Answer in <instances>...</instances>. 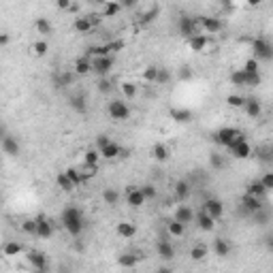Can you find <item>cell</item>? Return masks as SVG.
Here are the masks:
<instances>
[{
  "instance_id": "obj_54",
  "label": "cell",
  "mask_w": 273,
  "mask_h": 273,
  "mask_svg": "<svg viewBox=\"0 0 273 273\" xmlns=\"http://www.w3.org/2000/svg\"><path fill=\"white\" fill-rule=\"evenodd\" d=\"M260 182H263V186L267 190H273V171H267L263 177H260Z\"/></svg>"
},
{
  "instance_id": "obj_46",
  "label": "cell",
  "mask_w": 273,
  "mask_h": 273,
  "mask_svg": "<svg viewBox=\"0 0 273 273\" xmlns=\"http://www.w3.org/2000/svg\"><path fill=\"white\" fill-rule=\"evenodd\" d=\"M158 68L160 66H147L145 71H143V82H147V83H156V79H158Z\"/></svg>"
},
{
  "instance_id": "obj_42",
  "label": "cell",
  "mask_w": 273,
  "mask_h": 273,
  "mask_svg": "<svg viewBox=\"0 0 273 273\" xmlns=\"http://www.w3.org/2000/svg\"><path fill=\"white\" fill-rule=\"evenodd\" d=\"M20 228H22V233H26V235H30V237H36V233H39V224H36V218H26L20 224Z\"/></svg>"
},
{
  "instance_id": "obj_38",
  "label": "cell",
  "mask_w": 273,
  "mask_h": 273,
  "mask_svg": "<svg viewBox=\"0 0 273 273\" xmlns=\"http://www.w3.org/2000/svg\"><path fill=\"white\" fill-rule=\"evenodd\" d=\"M250 218H252V222H254V224H258V226H265V224H269V218H271V214H269V209H267L265 205H263V207H260L258 212H254V214L250 216Z\"/></svg>"
},
{
  "instance_id": "obj_2",
  "label": "cell",
  "mask_w": 273,
  "mask_h": 273,
  "mask_svg": "<svg viewBox=\"0 0 273 273\" xmlns=\"http://www.w3.org/2000/svg\"><path fill=\"white\" fill-rule=\"evenodd\" d=\"M244 139H246V135L241 133L239 128H231V126H224V128H220L214 133V143L220 145V147H231L233 143L244 141Z\"/></svg>"
},
{
  "instance_id": "obj_28",
  "label": "cell",
  "mask_w": 273,
  "mask_h": 273,
  "mask_svg": "<svg viewBox=\"0 0 273 273\" xmlns=\"http://www.w3.org/2000/svg\"><path fill=\"white\" fill-rule=\"evenodd\" d=\"M115 233L120 235L122 239H133L135 235H136V226L133 224V222H117V226H115Z\"/></svg>"
},
{
  "instance_id": "obj_35",
  "label": "cell",
  "mask_w": 273,
  "mask_h": 273,
  "mask_svg": "<svg viewBox=\"0 0 273 273\" xmlns=\"http://www.w3.org/2000/svg\"><path fill=\"white\" fill-rule=\"evenodd\" d=\"M34 28H36V32L43 34V36H49V34H54V26H52V22L47 20V17H36V22H34Z\"/></svg>"
},
{
  "instance_id": "obj_26",
  "label": "cell",
  "mask_w": 273,
  "mask_h": 273,
  "mask_svg": "<svg viewBox=\"0 0 273 273\" xmlns=\"http://www.w3.org/2000/svg\"><path fill=\"white\" fill-rule=\"evenodd\" d=\"M122 9H124V7H122L120 0H105V2H103V11H101V15H103V17H115Z\"/></svg>"
},
{
  "instance_id": "obj_64",
  "label": "cell",
  "mask_w": 273,
  "mask_h": 273,
  "mask_svg": "<svg viewBox=\"0 0 273 273\" xmlns=\"http://www.w3.org/2000/svg\"><path fill=\"white\" fill-rule=\"evenodd\" d=\"M220 2H222V4H226V7H228V4H231V0H220Z\"/></svg>"
},
{
  "instance_id": "obj_5",
  "label": "cell",
  "mask_w": 273,
  "mask_h": 273,
  "mask_svg": "<svg viewBox=\"0 0 273 273\" xmlns=\"http://www.w3.org/2000/svg\"><path fill=\"white\" fill-rule=\"evenodd\" d=\"M113 66H115V58H113V55H101V58H92V73H96L98 77H107Z\"/></svg>"
},
{
  "instance_id": "obj_9",
  "label": "cell",
  "mask_w": 273,
  "mask_h": 273,
  "mask_svg": "<svg viewBox=\"0 0 273 273\" xmlns=\"http://www.w3.org/2000/svg\"><path fill=\"white\" fill-rule=\"evenodd\" d=\"M203 209L212 216V218H216V220L224 218V205H222L220 198H214V196L205 198V201H203Z\"/></svg>"
},
{
  "instance_id": "obj_49",
  "label": "cell",
  "mask_w": 273,
  "mask_h": 273,
  "mask_svg": "<svg viewBox=\"0 0 273 273\" xmlns=\"http://www.w3.org/2000/svg\"><path fill=\"white\" fill-rule=\"evenodd\" d=\"M209 163H212V166L216 171H222L224 169V158H222V154H218V152H214V154H209Z\"/></svg>"
},
{
  "instance_id": "obj_11",
  "label": "cell",
  "mask_w": 273,
  "mask_h": 273,
  "mask_svg": "<svg viewBox=\"0 0 273 273\" xmlns=\"http://www.w3.org/2000/svg\"><path fill=\"white\" fill-rule=\"evenodd\" d=\"M198 20V26H201L203 32H207V34H218L220 30H222V22L218 20V17H212V15H201V17H196Z\"/></svg>"
},
{
  "instance_id": "obj_12",
  "label": "cell",
  "mask_w": 273,
  "mask_h": 273,
  "mask_svg": "<svg viewBox=\"0 0 273 273\" xmlns=\"http://www.w3.org/2000/svg\"><path fill=\"white\" fill-rule=\"evenodd\" d=\"M145 194H143V190L141 188H135V186H128V192H126V203H128V207H133V209H141L145 205Z\"/></svg>"
},
{
  "instance_id": "obj_13",
  "label": "cell",
  "mask_w": 273,
  "mask_h": 273,
  "mask_svg": "<svg viewBox=\"0 0 273 273\" xmlns=\"http://www.w3.org/2000/svg\"><path fill=\"white\" fill-rule=\"evenodd\" d=\"M194 222H196V226H198V231H203V233H212L214 228H216V218H212L205 209L201 207V212H196V216H194Z\"/></svg>"
},
{
  "instance_id": "obj_59",
  "label": "cell",
  "mask_w": 273,
  "mask_h": 273,
  "mask_svg": "<svg viewBox=\"0 0 273 273\" xmlns=\"http://www.w3.org/2000/svg\"><path fill=\"white\" fill-rule=\"evenodd\" d=\"M55 4H58V9L68 11V9L73 7V0H55Z\"/></svg>"
},
{
  "instance_id": "obj_7",
  "label": "cell",
  "mask_w": 273,
  "mask_h": 273,
  "mask_svg": "<svg viewBox=\"0 0 273 273\" xmlns=\"http://www.w3.org/2000/svg\"><path fill=\"white\" fill-rule=\"evenodd\" d=\"M260 207H263V198L254 196V194H247V192L241 196V201H239V209H241V214H244V216H252L254 212H258Z\"/></svg>"
},
{
  "instance_id": "obj_47",
  "label": "cell",
  "mask_w": 273,
  "mask_h": 273,
  "mask_svg": "<svg viewBox=\"0 0 273 273\" xmlns=\"http://www.w3.org/2000/svg\"><path fill=\"white\" fill-rule=\"evenodd\" d=\"M169 82H171V68L160 66V68H158V79H156V85H166Z\"/></svg>"
},
{
  "instance_id": "obj_61",
  "label": "cell",
  "mask_w": 273,
  "mask_h": 273,
  "mask_svg": "<svg viewBox=\"0 0 273 273\" xmlns=\"http://www.w3.org/2000/svg\"><path fill=\"white\" fill-rule=\"evenodd\" d=\"M9 43H11V36H9L7 32H2V34H0V47H7Z\"/></svg>"
},
{
  "instance_id": "obj_1",
  "label": "cell",
  "mask_w": 273,
  "mask_h": 273,
  "mask_svg": "<svg viewBox=\"0 0 273 273\" xmlns=\"http://www.w3.org/2000/svg\"><path fill=\"white\" fill-rule=\"evenodd\" d=\"M60 222H62V226L66 228V233L71 235V237H79V235L83 233L85 218H83V212L77 207V205H66V207L62 209Z\"/></svg>"
},
{
  "instance_id": "obj_44",
  "label": "cell",
  "mask_w": 273,
  "mask_h": 273,
  "mask_svg": "<svg viewBox=\"0 0 273 273\" xmlns=\"http://www.w3.org/2000/svg\"><path fill=\"white\" fill-rule=\"evenodd\" d=\"M246 101H247V98L241 96V94H228L226 96V105L231 109H244L246 107Z\"/></svg>"
},
{
  "instance_id": "obj_15",
  "label": "cell",
  "mask_w": 273,
  "mask_h": 273,
  "mask_svg": "<svg viewBox=\"0 0 273 273\" xmlns=\"http://www.w3.org/2000/svg\"><path fill=\"white\" fill-rule=\"evenodd\" d=\"M194 216H196L194 209H192L190 205H186V203L177 205L175 212H173V218L179 220V222H184V224H190V222H194Z\"/></svg>"
},
{
  "instance_id": "obj_58",
  "label": "cell",
  "mask_w": 273,
  "mask_h": 273,
  "mask_svg": "<svg viewBox=\"0 0 273 273\" xmlns=\"http://www.w3.org/2000/svg\"><path fill=\"white\" fill-rule=\"evenodd\" d=\"M109 47H111V54H117L124 49V41H109Z\"/></svg>"
},
{
  "instance_id": "obj_50",
  "label": "cell",
  "mask_w": 273,
  "mask_h": 273,
  "mask_svg": "<svg viewBox=\"0 0 273 273\" xmlns=\"http://www.w3.org/2000/svg\"><path fill=\"white\" fill-rule=\"evenodd\" d=\"M141 190H143L147 201H154V198L158 196V190H156V186H154V184H143V186H141Z\"/></svg>"
},
{
  "instance_id": "obj_20",
  "label": "cell",
  "mask_w": 273,
  "mask_h": 273,
  "mask_svg": "<svg viewBox=\"0 0 273 273\" xmlns=\"http://www.w3.org/2000/svg\"><path fill=\"white\" fill-rule=\"evenodd\" d=\"M156 254L163 260H173L175 258V247H173V244L169 239H160L156 244Z\"/></svg>"
},
{
  "instance_id": "obj_48",
  "label": "cell",
  "mask_w": 273,
  "mask_h": 273,
  "mask_svg": "<svg viewBox=\"0 0 273 273\" xmlns=\"http://www.w3.org/2000/svg\"><path fill=\"white\" fill-rule=\"evenodd\" d=\"M244 71L246 73H260V60H256L254 55H252V58H247L244 62Z\"/></svg>"
},
{
  "instance_id": "obj_41",
  "label": "cell",
  "mask_w": 273,
  "mask_h": 273,
  "mask_svg": "<svg viewBox=\"0 0 273 273\" xmlns=\"http://www.w3.org/2000/svg\"><path fill=\"white\" fill-rule=\"evenodd\" d=\"M207 254H209L207 246H205V244H196V246L190 250V258L194 260V263H201V260L207 258Z\"/></svg>"
},
{
  "instance_id": "obj_16",
  "label": "cell",
  "mask_w": 273,
  "mask_h": 273,
  "mask_svg": "<svg viewBox=\"0 0 273 273\" xmlns=\"http://www.w3.org/2000/svg\"><path fill=\"white\" fill-rule=\"evenodd\" d=\"M207 45H209V34L207 32H198V34H194V36H190V39H188V47L194 54L205 52V49H207Z\"/></svg>"
},
{
  "instance_id": "obj_40",
  "label": "cell",
  "mask_w": 273,
  "mask_h": 273,
  "mask_svg": "<svg viewBox=\"0 0 273 273\" xmlns=\"http://www.w3.org/2000/svg\"><path fill=\"white\" fill-rule=\"evenodd\" d=\"M85 55H90V58H101V55H111V47L109 43H103V45H92L88 47V52Z\"/></svg>"
},
{
  "instance_id": "obj_25",
  "label": "cell",
  "mask_w": 273,
  "mask_h": 273,
  "mask_svg": "<svg viewBox=\"0 0 273 273\" xmlns=\"http://www.w3.org/2000/svg\"><path fill=\"white\" fill-rule=\"evenodd\" d=\"M73 30L79 32V34H88V32L94 30V26H92L88 15H79V17H75V22H73Z\"/></svg>"
},
{
  "instance_id": "obj_45",
  "label": "cell",
  "mask_w": 273,
  "mask_h": 273,
  "mask_svg": "<svg viewBox=\"0 0 273 273\" xmlns=\"http://www.w3.org/2000/svg\"><path fill=\"white\" fill-rule=\"evenodd\" d=\"M49 52V43L47 41H34L32 43V54L36 55V58H45Z\"/></svg>"
},
{
  "instance_id": "obj_8",
  "label": "cell",
  "mask_w": 273,
  "mask_h": 273,
  "mask_svg": "<svg viewBox=\"0 0 273 273\" xmlns=\"http://www.w3.org/2000/svg\"><path fill=\"white\" fill-rule=\"evenodd\" d=\"M26 260L30 263V267H32L34 271H47L49 269L47 256H45V252H41V250H28Z\"/></svg>"
},
{
  "instance_id": "obj_27",
  "label": "cell",
  "mask_w": 273,
  "mask_h": 273,
  "mask_svg": "<svg viewBox=\"0 0 273 273\" xmlns=\"http://www.w3.org/2000/svg\"><path fill=\"white\" fill-rule=\"evenodd\" d=\"M68 107L77 113H85L88 111V103H85V96L83 94H71L68 96Z\"/></svg>"
},
{
  "instance_id": "obj_3",
  "label": "cell",
  "mask_w": 273,
  "mask_h": 273,
  "mask_svg": "<svg viewBox=\"0 0 273 273\" xmlns=\"http://www.w3.org/2000/svg\"><path fill=\"white\" fill-rule=\"evenodd\" d=\"M252 52H254V58L260 60V62H271L273 60V43L265 36H256L252 41Z\"/></svg>"
},
{
  "instance_id": "obj_33",
  "label": "cell",
  "mask_w": 273,
  "mask_h": 273,
  "mask_svg": "<svg viewBox=\"0 0 273 273\" xmlns=\"http://www.w3.org/2000/svg\"><path fill=\"white\" fill-rule=\"evenodd\" d=\"M120 90L126 101H133V98H136V94H139V85H136L135 82H122L120 83Z\"/></svg>"
},
{
  "instance_id": "obj_24",
  "label": "cell",
  "mask_w": 273,
  "mask_h": 273,
  "mask_svg": "<svg viewBox=\"0 0 273 273\" xmlns=\"http://www.w3.org/2000/svg\"><path fill=\"white\" fill-rule=\"evenodd\" d=\"M73 71H75L79 77L90 75V73H92V58H90V55H82V58H77L75 60V66H73Z\"/></svg>"
},
{
  "instance_id": "obj_19",
  "label": "cell",
  "mask_w": 273,
  "mask_h": 273,
  "mask_svg": "<svg viewBox=\"0 0 273 273\" xmlns=\"http://www.w3.org/2000/svg\"><path fill=\"white\" fill-rule=\"evenodd\" d=\"M173 194H175V198L179 203H186L192 194V188L190 184L186 182V179H179V182H175V186H173Z\"/></svg>"
},
{
  "instance_id": "obj_14",
  "label": "cell",
  "mask_w": 273,
  "mask_h": 273,
  "mask_svg": "<svg viewBox=\"0 0 273 273\" xmlns=\"http://www.w3.org/2000/svg\"><path fill=\"white\" fill-rule=\"evenodd\" d=\"M2 152L7 154L9 158H17L22 154V145H20V141L15 139V136H11L4 133L2 135Z\"/></svg>"
},
{
  "instance_id": "obj_57",
  "label": "cell",
  "mask_w": 273,
  "mask_h": 273,
  "mask_svg": "<svg viewBox=\"0 0 273 273\" xmlns=\"http://www.w3.org/2000/svg\"><path fill=\"white\" fill-rule=\"evenodd\" d=\"M88 17H90V22H92V26H94V28H98V26H101V24H103V20H105V17H103L101 13H90Z\"/></svg>"
},
{
  "instance_id": "obj_10",
  "label": "cell",
  "mask_w": 273,
  "mask_h": 273,
  "mask_svg": "<svg viewBox=\"0 0 273 273\" xmlns=\"http://www.w3.org/2000/svg\"><path fill=\"white\" fill-rule=\"evenodd\" d=\"M226 150L231 152V156L235 160H247V158L252 156V145L247 143V139L237 141V143H233L231 147H226Z\"/></svg>"
},
{
  "instance_id": "obj_53",
  "label": "cell",
  "mask_w": 273,
  "mask_h": 273,
  "mask_svg": "<svg viewBox=\"0 0 273 273\" xmlns=\"http://www.w3.org/2000/svg\"><path fill=\"white\" fill-rule=\"evenodd\" d=\"M260 73H247V82H246V88H256V85H260Z\"/></svg>"
},
{
  "instance_id": "obj_31",
  "label": "cell",
  "mask_w": 273,
  "mask_h": 273,
  "mask_svg": "<svg viewBox=\"0 0 273 273\" xmlns=\"http://www.w3.org/2000/svg\"><path fill=\"white\" fill-rule=\"evenodd\" d=\"M214 252H216V256H220V258H226L228 254H231V244H228V239H214Z\"/></svg>"
},
{
  "instance_id": "obj_18",
  "label": "cell",
  "mask_w": 273,
  "mask_h": 273,
  "mask_svg": "<svg viewBox=\"0 0 273 273\" xmlns=\"http://www.w3.org/2000/svg\"><path fill=\"white\" fill-rule=\"evenodd\" d=\"M139 260H143V254L141 252H126V254L117 256V265H120L122 269H133V267H136Z\"/></svg>"
},
{
  "instance_id": "obj_30",
  "label": "cell",
  "mask_w": 273,
  "mask_h": 273,
  "mask_svg": "<svg viewBox=\"0 0 273 273\" xmlns=\"http://www.w3.org/2000/svg\"><path fill=\"white\" fill-rule=\"evenodd\" d=\"M244 109H246L247 117H252V120H256V117H260V113H263V105H260L256 98H247Z\"/></svg>"
},
{
  "instance_id": "obj_23",
  "label": "cell",
  "mask_w": 273,
  "mask_h": 273,
  "mask_svg": "<svg viewBox=\"0 0 273 273\" xmlns=\"http://www.w3.org/2000/svg\"><path fill=\"white\" fill-rule=\"evenodd\" d=\"M122 154H124L122 145H120V143H115V141H111L109 145H105L103 150H101V156H103V160H115V158H120Z\"/></svg>"
},
{
  "instance_id": "obj_51",
  "label": "cell",
  "mask_w": 273,
  "mask_h": 273,
  "mask_svg": "<svg viewBox=\"0 0 273 273\" xmlns=\"http://www.w3.org/2000/svg\"><path fill=\"white\" fill-rule=\"evenodd\" d=\"M96 88H98V92H101V94H109V92L113 90V83H111L107 77H101V82H98Z\"/></svg>"
},
{
  "instance_id": "obj_55",
  "label": "cell",
  "mask_w": 273,
  "mask_h": 273,
  "mask_svg": "<svg viewBox=\"0 0 273 273\" xmlns=\"http://www.w3.org/2000/svg\"><path fill=\"white\" fill-rule=\"evenodd\" d=\"M177 77L182 79V82H190V79H192L190 66H182V68H179V71H177Z\"/></svg>"
},
{
  "instance_id": "obj_6",
  "label": "cell",
  "mask_w": 273,
  "mask_h": 273,
  "mask_svg": "<svg viewBox=\"0 0 273 273\" xmlns=\"http://www.w3.org/2000/svg\"><path fill=\"white\" fill-rule=\"evenodd\" d=\"M198 32H203V30H201V26H198V20H196V17L184 15L182 20H179V34H182L186 41H188L190 36L198 34Z\"/></svg>"
},
{
  "instance_id": "obj_39",
  "label": "cell",
  "mask_w": 273,
  "mask_h": 273,
  "mask_svg": "<svg viewBox=\"0 0 273 273\" xmlns=\"http://www.w3.org/2000/svg\"><path fill=\"white\" fill-rule=\"evenodd\" d=\"M246 192H247V194H254V196H260V198H263V196H265L269 190L265 188L260 179H254V182H250V184L246 186Z\"/></svg>"
},
{
  "instance_id": "obj_21",
  "label": "cell",
  "mask_w": 273,
  "mask_h": 273,
  "mask_svg": "<svg viewBox=\"0 0 273 273\" xmlns=\"http://www.w3.org/2000/svg\"><path fill=\"white\" fill-rule=\"evenodd\" d=\"M169 115H171V120L173 122H177V124H190L192 122V111L190 109H186V107H173L169 111Z\"/></svg>"
},
{
  "instance_id": "obj_17",
  "label": "cell",
  "mask_w": 273,
  "mask_h": 273,
  "mask_svg": "<svg viewBox=\"0 0 273 273\" xmlns=\"http://www.w3.org/2000/svg\"><path fill=\"white\" fill-rule=\"evenodd\" d=\"M36 224H39V233H36V237H39V239H52L54 226H52V220H49L47 216H43V214L36 216Z\"/></svg>"
},
{
  "instance_id": "obj_4",
  "label": "cell",
  "mask_w": 273,
  "mask_h": 273,
  "mask_svg": "<svg viewBox=\"0 0 273 273\" xmlns=\"http://www.w3.org/2000/svg\"><path fill=\"white\" fill-rule=\"evenodd\" d=\"M107 113H109L111 120H115V122H126L128 117H130V107H128L126 101H120V98H115V101L109 103Z\"/></svg>"
},
{
  "instance_id": "obj_37",
  "label": "cell",
  "mask_w": 273,
  "mask_h": 273,
  "mask_svg": "<svg viewBox=\"0 0 273 273\" xmlns=\"http://www.w3.org/2000/svg\"><path fill=\"white\" fill-rule=\"evenodd\" d=\"M103 203L109 205V207H115V205L120 203V190H115V188H105V190H103Z\"/></svg>"
},
{
  "instance_id": "obj_52",
  "label": "cell",
  "mask_w": 273,
  "mask_h": 273,
  "mask_svg": "<svg viewBox=\"0 0 273 273\" xmlns=\"http://www.w3.org/2000/svg\"><path fill=\"white\" fill-rule=\"evenodd\" d=\"M156 15H158V9H150L145 15H141L139 24H141V26H147V24H152L154 20H156Z\"/></svg>"
},
{
  "instance_id": "obj_63",
  "label": "cell",
  "mask_w": 273,
  "mask_h": 273,
  "mask_svg": "<svg viewBox=\"0 0 273 273\" xmlns=\"http://www.w3.org/2000/svg\"><path fill=\"white\" fill-rule=\"evenodd\" d=\"M246 2L250 4V7H256V4H260V2H263V0H246Z\"/></svg>"
},
{
  "instance_id": "obj_56",
  "label": "cell",
  "mask_w": 273,
  "mask_h": 273,
  "mask_svg": "<svg viewBox=\"0 0 273 273\" xmlns=\"http://www.w3.org/2000/svg\"><path fill=\"white\" fill-rule=\"evenodd\" d=\"M111 143V136H107V135H98L96 136V147L98 150H103L105 145H109Z\"/></svg>"
},
{
  "instance_id": "obj_36",
  "label": "cell",
  "mask_w": 273,
  "mask_h": 273,
  "mask_svg": "<svg viewBox=\"0 0 273 273\" xmlns=\"http://www.w3.org/2000/svg\"><path fill=\"white\" fill-rule=\"evenodd\" d=\"M166 233H169L171 237H182V235L186 233V224L173 218V220L166 222Z\"/></svg>"
},
{
  "instance_id": "obj_60",
  "label": "cell",
  "mask_w": 273,
  "mask_h": 273,
  "mask_svg": "<svg viewBox=\"0 0 273 273\" xmlns=\"http://www.w3.org/2000/svg\"><path fill=\"white\" fill-rule=\"evenodd\" d=\"M122 2V7L126 9V11H130V9H135L136 7V2H139V0H120Z\"/></svg>"
},
{
  "instance_id": "obj_32",
  "label": "cell",
  "mask_w": 273,
  "mask_h": 273,
  "mask_svg": "<svg viewBox=\"0 0 273 273\" xmlns=\"http://www.w3.org/2000/svg\"><path fill=\"white\" fill-rule=\"evenodd\" d=\"M55 186L62 190V192H73L77 188L75 184L71 182V177L66 175V171H62V173H58V177H55Z\"/></svg>"
},
{
  "instance_id": "obj_43",
  "label": "cell",
  "mask_w": 273,
  "mask_h": 273,
  "mask_svg": "<svg viewBox=\"0 0 273 273\" xmlns=\"http://www.w3.org/2000/svg\"><path fill=\"white\" fill-rule=\"evenodd\" d=\"M246 82H247V73L244 68H237V71L231 73V83L237 85V88H246Z\"/></svg>"
},
{
  "instance_id": "obj_29",
  "label": "cell",
  "mask_w": 273,
  "mask_h": 273,
  "mask_svg": "<svg viewBox=\"0 0 273 273\" xmlns=\"http://www.w3.org/2000/svg\"><path fill=\"white\" fill-rule=\"evenodd\" d=\"M152 158L156 160V163H166V160L171 158L169 147H166L164 143H154L152 145Z\"/></svg>"
},
{
  "instance_id": "obj_22",
  "label": "cell",
  "mask_w": 273,
  "mask_h": 273,
  "mask_svg": "<svg viewBox=\"0 0 273 273\" xmlns=\"http://www.w3.org/2000/svg\"><path fill=\"white\" fill-rule=\"evenodd\" d=\"M101 150L98 147H92L83 154V169H98V163H101Z\"/></svg>"
},
{
  "instance_id": "obj_62",
  "label": "cell",
  "mask_w": 273,
  "mask_h": 273,
  "mask_svg": "<svg viewBox=\"0 0 273 273\" xmlns=\"http://www.w3.org/2000/svg\"><path fill=\"white\" fill-rule=\"evenodd\" d=\"M265 246H267V250H269V252H273V235H267Z\"/></svg>"
},
{
  "instance_id": "obj_34",
  "label": "cell",
  "mask_w": 273,
  "mask_h": 273,
  "mask_svg": "<svg viewBox=\"0 0 273 273\" xmlns=\"http://www.w3.org/2000/svg\"><path fill=\"white\" fill-rule=\"evenodd\" d=\"M22 252H24V246L20 244V241H7V244L2 246V254H4V256H9V258L20 256Z\"/></svg>"
}]
</instances>
